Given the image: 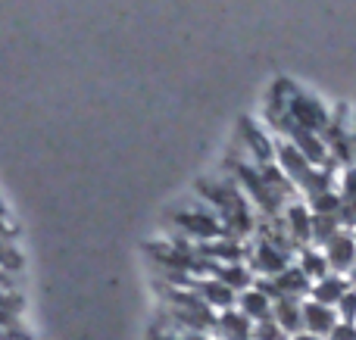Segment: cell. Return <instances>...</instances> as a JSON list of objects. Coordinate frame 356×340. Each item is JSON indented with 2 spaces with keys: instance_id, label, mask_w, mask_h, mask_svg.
I'll use <instances>...</instances> for the list:
<instances>
[{
  "instance_id": "1",
  "label": "cell",
  "mask_w": 356,
  "mask_h": 340,
  "mask_svg": "<svg viewBox=\"0 0 356 340\" xmlns=\"http://www.w3.org/2000/svg\"><path fill=\"white\" fill-rule=\"evenodd\" d=\"M322 141L328 147V156H334L338 162H344V169L353 160V119L347 112V106H341L338 116L328 122V128L322 131Z\"/></svg>"
},
{
  "instance_id": "2",
  "label": "cell",
  "mask_w": 356,
  "mask_h": 340,
  "mask_svg": "<svg viewBox=\"0 0 356 340\" xmlns=\"http://www.w3.org/2000/svg\"><path fill=\"white\" fill-rule=\"evenodd\" d=\"M172 222L184 231V235L200 237L203 244H207V241H216V237H225V228H222L219 216H213V212H203V210H181V212H175Z\"/></svg>"
},
{
  "instance_id": "3",
  "label": "cell",
  "mask_w": 356,
  "mask_h": 340,
  "mask_svg": "<svg viewBox=\"0 0 356 340\" xmlns=\"http://www.w3.org/2000/svg\"><path fill=\"white\" fill-rule=\"evenodd\" d=\"M322 253H325L328 272L332 275H350V269L356 266V235L341 228L338 235L322 247Z\"/></svg>"
},
{
  "instance_id": "4",
  "label": "cell",
  "mask_w": 356,
  "mask_h": 340,
  "mask_svg": "<svg viewBox=\"0 0 356 340\" xmlns=\"http://www.w3.org/2000/svg\"><path fill=\"white\" fill-rule=\"evenodd\" d=\"M288 266H291V253H284V250L272 247V244H266V241H259L257 250L250 253V260H247V269H250L257 278H275V275H282Z\"/></svg>"
},
{
  "instance_id": "5",
  "label": "cell",
  "mask_w": 356,
  "mask_h": 340,
  "mask_svg": "<svg viewBox=\"0 0 356 340\" xmlns=\"http://www.w3.org/2000/svg\"><path fill=\"white\" fill-rule=\"evenodd\" d=\"M238 178H241V185L247 187V194H250V197L263 206L266 216H278V210H282V197H278V194L269 187V181L259 175V169L238 166Z\"/></svg>"
},
{
  "instance_id": "6",
  "label": "cell",
  "mask_w": 356,
  "mask_h": 340,
  "mask_svg": "<svg viewBox=\"0 0 356 340\" xmlns=\"http://www.w3.org/2000/svg\"><path fill=\"white\" fill-rule=\"evenodd\" d=\"M338 322H341L338 309L322 306V303H316V300H303V331H307V334H316L325 340Z\"/></svg>"
},
{
  "instance_id": "7",
  "label": "cell",
  "mask_w": 356,
  "mask_h": 340,
  "mask_svg": "<svg viewBox=\"0 0 356 340\" xmlns=\"http://www.w3.org/2000/svg\"><path fill=\"white\" fill-rule=\"evenodd\" d=\"M284 228H288L291 241L297 244V250L313 244V210L303 203H291L288 210H284Z\"/></svg>"
},
{
  "instance_id": "8",
  "label": "cell",
  "mask_w": 356,
  "mask_h": 340,
  "mask_svg": "<svg viewBox=\"0 0 356 340\" xmlns=\"http://www.w3.org/2000/svg\"><path fill=\"white\" fill-rule=\"evenodd\" d=\"M194 294H197V300H200L207 309H222V312H225V309H234V306H238L234 291H232V287H225L222 281H216V278L197 281Z\"/></svg>"
},
{
  "instance_id": "9",
  "label": "cell",
  "mask_w": 356,
  "mask_h": 340,
  "mask_svg": "<svg viewBox=\"0 0 356 340\" xmlns=\"http://www.w3.org/2000/svg\"><path fill=\"white\" fill-rule=\"evenodd\" d=\"M216 337L219 340H253V322L241 309H225L216 318Z\"/></svg>"
},
{
  "instance_id": "10",
  "label": "cell",
  "mask_w": 356,
  "mask_h": 340,
  "mask_svg": "<svg viewBox=\"0 0 356 340\" xmlns=\"http://www.w3.org/2000/svg\"><path fill=\"white\" fill-rule=\"evenodd\" d=\"M347 291H350V281H347L344 275H325L322 281H316V284L309 287V300H316V303H322V306H332V309H338V303L344 300Z\"/></svg>"
},
{
  "instance_id": "11",
  "label": "cell",
  "mask_w": 356,
  "mask_h": 340,
  "mask_svg": "<svg viewBox=\"0 0 356 340\" xmlns=\"http://www.w3.org/2000/svg\"><path fill=\"white\" fill-rule=\"evenodd\" d=\"M272 306H275V300L266 297L259 287H250V291L238 294V309L244 312L247 318H250L253 325L259 322H272Z\"/></svg>"
},
{
  "instance_id": "12",
  "label": "cell",
  "mask_w": 356,
  "mask_h": 340,
  "mask_svg": "<svg viewBox=\"0 0 356 340\" xmlns=\"http://www.w3.org/2000/svg\"><path fill=\"white\" fill-rule=\"evenodd\" d=\"M272 322L288 337L300 334L303 331V300H275V306H272Z\"/></svg>"
},
{
  "instance_id": "13",
  "label": "cell",
  "mask_w": 356,
  "mask_h": 340,
  "mask_svg": "<svg viewBox=\"0 0 356 340\" xmlns=\"http://www.w3.org/2000/svg\"><path fill=\"white\" fill-rule=\"evenodd\" d=\"M297 269H300L303 275L309 278V284H316V281H322L325 275H332L328 272V260H325V253L322 250H309V247H303V250H297Z\"/></svg>"
},
{
  "instance_id": "14",
  "label": "cell",
  "mask_w": 356,
  "mask_h": 340,
  "mask_svg": "<svg viewBox=\"0 0 356 340\" xmlns=\"http://www.w3.org/2000/svg\"><path fill=\"white\" fill-rule=\"evenodd\" d=\"M216 281H222L225 287H232V291H238V294H244V291H250V284H253V272L244 266V262H232V266H219L216 269V275H213Z\"/></svg>"
},
{
  "instance_id": "15",
  "label": "cell",
  "mask_w": 356,
  "mask_h": 340,
  "mask_svg": "<svg viewBox=\"0 0 356 340\" xmlns=\"http://www.w3.org/2000/svg\"><path fill=\"white\" fill-rule=\"evenodd\" d=\"M241 135H244V141H247V147H250V153L259 160V166H263V162H272V144L266 141V135L257 128V125H250V122L244 119V122H241Z\"/></svg>"
},
{
  "instance_id": "16",
  "label": "cell",
  "mask_w": 356,
  "mask_h": 340,
  "mask_svg": "<svg viewBox=\"0 0 356 340\" xmlns=\"http://www.w3.org/2000/svg\"><path fill=\"white\" fill-rule=\"evenodd\" d=\"M338 231H341L338 216H322V212H313V244L316 247H325Z\"/></svg>"
},
{
  "instance_id": "17",
  "label": "cell",
  "mask_w": 356,
  "mask_h": 340,
  "mask_svg": "<svg viewBox=\"0 0 356 340\" xmlns=\"http://www.w3.org/2000/svg\"><path fill=\"white\" fill-rule=\"evenodd\" d=\"M253 340H288V334L275 322H259L253 325Z\"/></svg>"
},
{
  "instance_id": "18",
  "label": "cell",
  "mask_w": 356,
  "mask_h": 340,
  "mask_svg": "<svg viewBox=\"0 0 356 340\" xmlns=\"http://www.w3.org/2000/svg\"><path fill=\"white\" fill-rule=\"evenodd\" d=\"M338 318H341V322L356 325V291H353V287L344 294V300L338 303Z\"/></svg>"
},
{
  "instance_id": "19",
  "label": "cell",
  "mask_w": 356,
  "mask_h": 340,
  "mask_svg": "<svg viewBox=\"0 0 356 340\" xmlns=\"http://www.w3.org/2000/svg\"><path fill=\"white\" fill-rule=\"evenodd\" d=\"M19 266H22V256L16 253V247L0 241V269H19Z\"/></svg>"
},
{
  "instance_id": "20",
  "label": "cell",
  "mask_w": 356,
  "mask_h": 340,
  "mask_svg": "<svg viewBox=\"0 0 356 340\" xmlns=\"http://www.w3.org/2000/svg\"><path fill=\"white\" fill-rule=\"evenodd\" d=\"M325 340H356V325L338 322V325H334V331H332V334H328Z\"/></svg>"
},
{
  "instance_id": "21",
  "label": "cell",
  "mask_w": 356,
  "mask_h": 340,
  "mask_svg": "<svg viewBox=\"0 0 356 340\" xmlns=\"http://www.w3.org/2000/svg\"><path fill=\"white\" fill-rule=\"evenodd\" d=\"M163 340H213L209 334H188V331H172L169 337H163Z\"/></svg>"
},
{
  "instance_id": "22",
  "label": "cell",
  "mask_w": 356,
  "mask_h": 340,
  "mask_svg": "<svg viewBox=\"0 0 356 340\" xmlns=\"http://www.w3.org/2000/svg\"><path fill=\"white\" fill-rule=\"evenodd\" d=\"M288 340H322V337H316V334H307V331H300V334H294V337H288Z\"/></svg>"
},
{
  "instance_id": "23",
  "label": "cell",
  "mask_w": 356,
  "mask_h": 340,
  "mask_svg": "<svg viewBox=\"0 0 356 340\" xmlns=\"http://www.w3.org/2000/svg\"><path fill=\"white\" fill-rule=\"evenodd\" d=\"M347 281H350V287H353V291H356V266L350 269V275H347Z\"/></svg>"
},
{
  "instance_id": "24",
  "label": "cell",
  "mask_w": 356,
  "mask_h": 340,
  "mask_svg": "<svg viewBox=\"0 0 356 340\" xmlns=\"http://www.w3.org/2000/svg\"><path fill=\"white\" fill-rule=\"evenodd\" d=\"M3 219H6V212L0 210V241H3V235H6V231H3Z\"/></svg>"
},
{
  "instance_id": "25",
  "label": "cell",
  "mask_w": 356,
  "mask_h": 340,
  "mask_svg": "<svg viewBox=\"0 0 356 340\" xmlns=\"http://www.w3.org/2000/svg\"><path fill=\"white\" fill-rule=\"evenodd\" d=\"M353 162H356V119H353Z\"/></svg>"
}]
</instances>
